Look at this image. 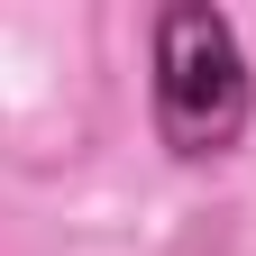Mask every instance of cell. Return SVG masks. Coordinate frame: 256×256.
Instances as JSON below:
<instances>
[{
	"label": "cell",
	"instance_id": "cell-1",
	"mask_svg": "<svg viewBox=\"0 0 256 256\" xmlns=\"http://www.w3.org/2000/svg\"><path fill=\"white\" fill-rule=\"evenodd\" d=\"M156 119L174 156H220L247 128V64L229 18L202 0H174L156 18Z\"/></svg>",
	"mask_w": 256,
	"mask_h": 256
}]
</instances>
